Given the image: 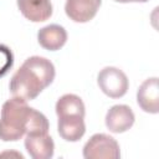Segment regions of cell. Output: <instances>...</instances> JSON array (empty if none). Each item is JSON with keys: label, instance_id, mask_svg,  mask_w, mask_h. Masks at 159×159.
Returning a JSON list of instances; mask_svg holds the SVG:
<instances>
[{"label": "cell", "instance_id": "obj_5", "mask_svg": "<svg viewBox=\"0 0 159 159\" xmlns=\"http://www.w3.org/2000/svg\"><path fill=\"white\" fill-rule=\"evenodd\" d=\"M25 149L34 159H50L55 153V143L48 132H31L26 134Z\"/></svg>", "mask_w": 159, "mask_h": 159}, {"label": "cell", "instance_id": "obj_10", "mask_svg": "<svg viewBox=\"0 0 159 159\" xmlns=\"http://www.w3.org/2000/svg\"><path fill=\"white\" fill-rule=\"evenodd\" d=\"M57 130L62 139L66 142H78L86 133L84 117L81 116H62L57 117Z\"/></svg>", "mask_w": 159, "mask_h": 159}, {"label": "cell", "instance_id": "obj_13", "mask_svg": "<svg viewBox=\"0 0 159 159\" xmlns=\"http://www.w3.org/2000/svg\"><path fill=\"white\" fill-rule=\"evenodd\" d=\"M14 65L12 51L6 46L0 43V78L4 77Z\"/></svg>", "mask_w": 159, "mask_h": 159}, {"label": "cell", "instance_id": "obj_8", "mask_svg": "<svg viewBox=\"0 0 159 159\" xmlns=\"http://www.w3.org/2000/svg\"><path fill=\"white\" fill-rule=\"evenodd\" d=\"M101 4L102 0H66L65 12L72 21L83 24L96 16Z\"/></svg>", "mask_w": 159, "mask_h": 159}, {"label": "cell", "instance_id": "obj_3", "mask_svg": "<svg viewBox=\"0 0 159 159\" xmlns=\"http://www.w3.org/2000/svg\"><path fill=\"white\" fill-rule=\"evenodd\" d=\"M86 159H118L120 157V149L118 142L104 133L93 134L82 150Z\"/></svg>", "mask_w": 159, "mask_h": 159}, {"label": "cell", "instance_id": "obj_6", "mask_svg": "<svg viewBox=\"0 0 159 159\" xmlns=\"http://www.w3.org/2000/svg\"><path fill=\"white\" fill-rule=\"evenodd\" d=\"M135 116L132 108L127 104L112 106L106 113V127L112 133H124L134 124Z\"/></svg>", "mask_w": 159, "mask_h": 159}, {"label": "cell", "instance_id": "obj_1", "mask_svg": "<svg viewBox=\"0 0 159 159\" xmlns=\"http://www.w3.org/2000/svg\"><path fill=\"white\" fill-rule=\"evenodd\" d=\"M50 124L46 116L27 106L25 99L12 97L1 108L0 139L16 142L31 132H48Z\"/></svg>", "mask_w": 159, "mask_h": 159}, {"label": "cell", "instance_id": "obj_11", "mask_svg": "<svg viewBox=\"0 0 159 159\" xmlns=\"http://www.w3.org/2000/svg\"><path fill=\"white\" fill-rule=\"evenodd\" d=\"M37 41L41 47L48 51H57L65 46L67 41V32L63 26L57 24L47 25L39 30Z\"/></svg>", "mask_w": 159, "mask_h": 159}, {"label": "cell", "instance_id": "obj_12", "mask_svg": "<svg viewBox=\"0 0 159 159\" xmlns=\"http://www.w3.org/2000/svg\"><path fill=\"white\" fill-rule=\"evenodd\" d=\"M55 111H56L57 117L70 116V114L84 117L86 114V107H84L83 101L81 99V97L72 94V93L61 96L56 102Z\"/></svg>", "mask_w": 159, "mask_h": 159}, {"label": "cell", "instance_id": "obj_7", "mask_svg": "<svg viewBox=\"0 0 159 159\" xmlns=\"http://www.w3.org/2000/svg\"><path fill=\"white\" fill-rule=\"evenodd\" d=\"M137 102L142 111L152 114L159 112V83L158 77L145 80L137 91Z\"/></svg>", "mask_w": 159, "mask_h": 159}, {"label": "cell", "instance_id": "obj_9", "mask_svg": "<svg viewBox=\"0 0 159 159\" xmlns=\"http://www.w3.org/2000/svg\"><path fill=\"white\" fill-rule=\"evenodd\" d=\"M22 16L31 22H42L51 17V0H16Z\"/></svg>", "mask_w": 159, "mask_h": 159}, {"label": "cell", "instance_id": "obj_2", "mask_svg": "<svg viewBox=\"0 0 159 159\" xmlns=\"http://www.w3.org/2000/svg\"><path fill=\"white\" fill-rule=\"evenodd\" d=\"M55 66L46 57L31 56L12 75L9 89L12 97L32 101L55 80Z\"/></svg>", "mask_w": 159, "mask_h": 159}, {"label": "cell", "instance_id": "obj_14", "mask_svg": "<svg viewBox=\"0 0 159 159\" xmlns=\"http://www.w3.org/2000/svg\"><path fill=\"white\" fill-rule=\"evenodd\" d=\"M117 2H122V4H127V2H147L149 0H114Z\"/></svg>", "mask_w": 159, "mask_h": 159}, {"label": "cell", "instance_id": "obj_4", "mask_svg": "<svg viewBox=\"0 0 159 159\" xmlns=\"http://www.w3.org/2000/svg\"><path fill=\"white\" fill-rule=\"evenodd\" d=\"M97 83L99 89L111 98L123 97L129 87V81L127 75L113 66L104 67L99 71L97 76Z\"/></svg>", "mask_w": 159, "mask_h": 159}]
</instances>
